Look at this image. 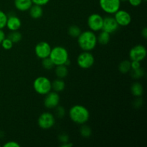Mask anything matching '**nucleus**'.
<instances>
[{
  "instance_id": "1",
  "label": "nucleus",
  "mask_w": 147,
  "mask_h": 147,
  "mask_svg": "<svg viewBox=\"0 0 147 147\" xmlns=\"http://www.w3.org/2000/svg\"><path fill=\"white\" fill-rule=\"evenodd\" d=\"M78 43L83 51H92L97 45V35L91 30L81 32L80 35L77 37Z\"/></svg>"
},
{
  "instance_id": "2",
  "label": "nucleus",
  "mask_w": 147,
  "mask_h": 147,
  "mask_svg": "<svg viewBox=\"0 0 147 147\" xmlns=\"http://www.w3.org/2000/svg\"><path fill=\"white\" fill-rule=\"evenodd\" d=\"M70 120L77 124H84L90 119V112L86 107L82 105H75L69 110Z\"/></svg>"
},
{
  "instance_id": "3",
  "label": "nucleus",
  "mask_w": 147,
  "mask_h": 147,
  "mask_svg": "<svg viewBox=\"0 0 147 147\" xmlns=\"http://www.w3.org/2000/svg\"><path fill=\"white\" fill-rule=\"evenodd\" d=\"M49 57L51 59L55 66L59 65H65L66 61L69 59L68 52L65 47L56 46L51 49Z\"/></svg>"
},
{
  "instance_id": "4",
  "label": "nucleus",
  "mask_w": 147,
  "mask_h": 147,
  "mask_svg": "<svg viewBox=\"0 0 147 147\" xmlns=\"http://www.w3.org/2000/svg\"><path fill=\"white\" fill-rule=\"evenodd\" d=\"M52 82L45 76H39L33 83V88L37 93L45 96L52 90Z\"/></svg>"
},
{
  "instance_id": "5",
  "label": "nucleus",
  "mask_w": 147,
  "mask_h": 147,
  "mask_svg": "<svg viewBox=\"0 0 147 147\" xmlns=\"http://www.w3.org/2000/svg\"><path fill=\"white\" fill-rule=\"evenodd\" d=\"M95 57L89 51H83L77 58V63L82 69H89L94 65Z\"/></svg>"
},
{
  "instance_id": "6",
  "label": "nucleus",
  "mask_w": 147,
  "mask_h": 147,
  "mask_svg": "<svg viewBox=\"0 0 147 147\" xmlns=\"http://www.w3.org/2000/svg\"><path fill=\"white\" fill-rule=\"evenodd\" d=\"M99 5L104 12L114 14L121 7L120 0H99Z\"/></svg>"
},
{
  "instance_id": "7",
  "label": "nucleus",
  "mask_w": 147,
  "mask_h": 147,
  "mask_svg": "<svg viewBox=\"0 0 147 147\" xmlns=\"http://www.w3.org/2000/svg\"><path fill=\"white\" fill-rule=\"evenodd\" d=\"M37 123L40 128L44 130L50 129L55 124V118L53 113L50 112H44L39 116Z\"/></svg>"
},
{
  "instance_id": "8",
  "label": "nucleus",
  "mask_w": 147,
  "mask_h": 147,
  "mask_svg": "<svg viewBox=\"0 0 147 147\" xmlns=\"http://www.w3.org/2000/svg\"><path fill=\"white\" fill-rule=\"evenodd\" d=\"M103 22V17L100 14L94 13L90 14L88 17L87 20L88 27H89L90 30L94 32H100L102 30Z\"/></svg>"
},
{
  "instance_id": "9",
  "label": "nucleus",
  "mask_w": 147,
  "mask_h": 147,
  "mask_svg": "<svg viewBox=\"0 0 147 147\" xmlns=\"http://www.w3.org/2000/svg\"><path fill=\"white\" fill-rule=\"evenodd\" d=\"M146 56V49L142 45H136L129 51V57L131 60L142 62Z\"/></svg>"
},
{
  "instance_id": "10",
  "label": "nucleus",
  "mask_w": 147,
  "mask_h": 147,
  "mask_svg": "<svg viewBox=\"0 0 147 147\" xmlns=\"http://www.w3.org/2000/svg\"><path fill=\"white\" fill-rule=\"evenodd\" d=\"M51 49V46L48 42L42 41L36 45L34 47V53H35L36 56L42 60L50 56Z\"/></svg>"
},
{
  "instance_id": "11",
  "label": "nucleus",
  "mask_w": 147,
  "mask_h": 147,
  "mask_svg": "<svg viewBox=\"0 0 147 147\" xmlns=\"http://www.w3.org/2000/svg\"><path fill=\"white\" fill-rule=\"evenodd\" d=\"M45 96L44 98L45 107L47 108V109H54L58 106L60 100L58 93L51 90Z\"/></svg>"
},
{
  "instance_id": "12",
  "label": "nucleus",
  "mask_w": 147,
  "mask_h": 147,
  "mask_svg": "<svg viewBox=\"0 0 147 147\" xmlns=\"http://www.w3.org/2000/svg\"><path fill=\"white\" fill-rule=\"evenodd\" d=\"M114 19L119 26L126 27L131 22V16L126 10L119 9L114 14Z\"/></svg>"
},
{
  "instance_id": "13",
  "label": "nucleus",
  "mask_w": 147,
  "mask_h": 147,
  "mask_svg": "<svg viewBox=\"0 0 147 147\" xmlns=\"http://www.w3.org/2000/svg\"><path fill=\"white\" fill-rule=\"evenodd\" d=\"M119 27V25L116 22V20H115L113 17L108 16V17H106L105 18H103L102 30L111 34L113 33H114L115 32L117 31Z\"/></svg>"
},
{
  "instance_id": "14",
  "label": "nucleus",
  "mask_w": 147,
  "mask_h": 147,
  "mask_svg": "<svg viewBox=\"0 0 147 147\" xmlns=\"http://www.w3.org/2000/svg\"><path fill=\"white\" fill-rule=\"evenodd\" d=\"M22 26L21 20L15 15H10L7 17L6 27L10 31L19 30Z\"/></svg>"
},
{
  "instance_id": "15",
  "label": "nucleus",
  "mask_w": 147,
  "mask_h": 147,
  "mask_svg": "<svg viewBox=\"0 0 147 147\" xmlns=\"http://www.w3.org/2000/svg\"><path fill=\"white\" fill-rule=\"evenodd\" d=\"M15 8L20 11H26L30 9L33 4L32 0H14Z\"/></svg>"
},
{
  "instance_id": "16",
  "label": "nucleus",
  "mask_w": 147,
  "mask_h": 147,
  "mask_svg": "<svg viewBox=\"0 0 147 147\" xmlns=\"http://www.w3.org/2000/svg\"><path fill=\"white\" fill-rule=\"evenodd\" d=\"M29 11L30 16L33 19H39L43 15V9L42 6L33 4Z\"/></svg>"
},
{
  "instance_id": "17",
  "label": "nucleus",
  "mask_w": 147,
  "mask_h": 147,
  "mask_svg": "<svg viewBox=\"0 0 147 147\" xmlns=\"http://www.w3.org/2000/svg\"><path fill=\"white\" fill-rule=\"evenodd\" d=\"M131 92L135 97H141L144 93L143 86L139 82H135L131 86Z\"/></svg>"
},
{
  "instance_id": "18",
  "label": "nucleus",
  "mask_w": 147,
  "mask_h": 147,
  "mask_svg": "<svg viewBox=\"0 0 147 147\" xmlns=\"http://www.w3.org/2000/svg\"><path fill=\"white\" fill-rule=\"evenodd\" d=\"M55 73L57 78H64L68 74V68H67V66H66L65 65H56L55 70Z\"/></svg>"
},
{
  "instance_id": "19",
  "label": "nucleus",
  "mask_w": 147,
  "mask_h": 147,
  "mask_svg": "<svg viewBox=\"0 0 147 147\" xmlns=\"http://www.w3.org/2000/svg\"><path fill=\"white\" fill-rule=\"evenodd\" d=\"M52 90L53 91H55L57 93H60L64 90L65 88V83L63 81V79L57 78L55 79V80H53V82H52Z\"/></svg>"
},
{
  "instance_id": "20",
  "label": "nucleus",
  "mask_w": 147,
  "mask_h": 147,
  "mask_svg": "<svg viewBox=\"0 0 147 147\" xmlns=\"http://www.w3.org/2000/svg\"><path fill=\"white\" fill-rule=\"evenodd\" d=\"M111 39V34L103 30H100V33L97 36V42L101 45H106L109 44Z\"/></svg>"
},
{
  "instance_id": "21",
  "label": "nucleus",
  "mask_w": 147,
  "mask_h": 147,
  "mask_svg": "<svg viewBox=\"0 0 147 147\" xmlns=\"http://www.w3.org/2000/svg\"><path fill=\"white\" fill-rule=\"evenodd\" d=\"M131 61L129 60H123L119 65V70L122 74H126L131 71Z\"/></svg>"
},
{
  "instance_id": "22",
  "label": "nucleus",
  "mask_w": 147,
  "mask_h": 147,
  "mask_svg": "<svg viewBox=\"0 0 147 147\" xmlns=\"http://www.w3.org/2000/svg\"><path fill=\"white\" fill-rule=\"evenodd\" d=\"M7 38L9 39L13 43H17L20 42L22 39V35L21 32L18 31V30H15V31H10L7 35Z\"/></svg>"
},
{
  "instance_id": "23",
  "label": "nucleus",
  "mask_w": 147,
  "mask_h": 147,
  "mask_svg": "<svg viewBox=\"0 0 147 147\" xmlns=\"http://www.w3.org/2000/svg\"><path fill=\"white\" fill-rule=\"evenodd\" d=\"M80 134L83 138H88L90 137L92 134V130H91V128L90 126H88V125L84 124H82L81 127L80 129Z\"/></svg>"
},
{
  "instance_id": "24",
  "label": "nucleus",
  "mask_w": 147,
  "mask_h": 147,
  "mask_svg": "<svg viewBox=\"0 0 147 147\" xmlns=\"http://www.w3.org/2000/svg\"><path fill=\"white\" fill-rule=\"evenodd\" d=\"M81 30L77 25H71L68 28V34L70 37L77 38L81 33Z\"/></svg>"
},
{
  "instance_id": "25",
  "label": "nucleus",
  "mask_w": 147,
  "mask_h": 147,
  "mask_svg": "<svg viewBox=\"0 0 147 147\" xmlns=\"http://www.w3.org/2000/svg\"><path fill=\"white\" fill-rule=\"evenodd\" d=\"M144 69H142V67H139V68L135 69V70H131L130 74L131 76L132 77V78L134 79H140L144 76Z\"/></svg>"
},
{
  "instance_id": "26",
  "label": "nucleus",
  "mask_w": 147,
  "mask_h": 147,
  "mask_svg": "<svg viewBox=\"0 0 147 147\" xmlns=\"http://www.w3.org/2000/svg\"><path fill=\"white\" fill-rule=\"evenodd\" d=\"M42 65L45 70H51L55 67V64L52 61L50 57H46V58L42 59Z\"/></svg>"
},
{
  "instance_id": "27",
  "label": "nucleus",
  "mask_w": 147,
  "mask_h": 147,
  "mask_svg": "<svg viewBox=\"0 0 147 147\" xmlns=\"http://www.w3.org/2000/svg\"><path fill=\"white\" fill-rule=\"evenodd\" d=\"M55 115L59 119H63L65 116V109L63 106H57V107L55 108Z\"/></svg>"
},
{
  "instance_id": "28",
  "label": "nucleus",
  "mask_w": 147,
  "mask_h": 147,
  "mask_svg": "<svg viewBox=\"0 0 147 147\" xmlns=\"http://www.w3.org/2000/svg\"><path fill=\"white\" fill-rule=\"evenodd\" d=\"M8 16L3 11L0 10V30H3L6 27Z\"/></svg>"
},
{
  "instance_id": "29",
  "label": "nucleus",
  "mask_w": 147,
  "mask_h": 147,
  "mask_svg": "<svg viewBox=\"0 0 147 147\" xmlns=\"http://www.w3.org/2000/svg\"><path fill=\"white\" fill-rule=\"evenodd\" d=\"M13 44H14V43H13L9 39L7 38V37H5V38L3 40V41L1 42V45L4 50H10V49L12 48Z\"/></svg>"
},
{
  "instance_id": "30",
  "label": "nucleus",
  "mask_w": 147,
  "mask_h": 147,
  "mask_svg": "<svg viewBox=\"0 0 147 147\" xmlns=\"http://www.w3.org/2000/svg\"><path fill=\"white\" fill-rule=\"evenodd\" d=\"M58 140L61 142L62 144L66 143L69 142V136L65 133H61L58 136Z\"/></svg>"
},
{
  "instance_id": "31",
  "label": "nucleus",
  "mask_w": 147,
  "mask_h": 147,
  "mask_svg": "<svg viewBox=\"0 0 147 147\" xmlns=\"http://www.w3.org/2000/svg\"><path fill=\"white\" fill-rule=\"evenodd\" d=\"M50 1V0H32V3L34 4L42 6V7L48 4Z\"/></svg>"
},
{
  "instance_id": "32",
  "label": "nucleus",
  "mask_w": 147,
  "mask_h": 147,
  "mask_svg": "<svg viewBox=\"0 0 147 147\" xmlns=\"http://www.w3.org/2000/svg\"><path fill=\"white\" fill-rule=\"evenodd\" d=\"M141 67V62L136 61V60H131V70H135Z\"/></svg>"
},
{
  "instance_id": "33",
  "label": "nucleus",
  "mask_w": 147,
  "mask_h": 147,
  "mask_svg": "<svg viewBox=\"0 0 147 147\" xmlns=\"http://www.w3.org/2000/svg\"><path fill=\"white\" fill-rule=\"evenodd\" d=\"M4 147H20V145L17 142L11 141V142H7V143L4 144Z\"/></svg>"
},
{
  "instance_id": "34",
  "label": "nucleus",
  "mask_w": 147,
  "mask_h": 147,
  "mask_svg": "<svg viewBox=\"0 0 147 147\" xmlns=\"http://www.w3.org/2000/svg\"><path fill=\"white\" fill-rule=\"evenodd\" d=\"M127 1H129V4H130L131 5L136 7H139V5H141V4H142L143 0H127Z\"/></svg>"
},
{
  "instance_id": "35",
  "label": "nucleus",
  "mask_w": 147,
  "mask_h": 147,
  "mask_svg": "<svg viewBox=\"0 0 147 147\" xmlns=\"http://www.w3.org/2000/svg\"><path fill=\"white\" fill-rule=\"evenodd\" d=\"M142 99H141L140 97H138L137 100H135L134 102V107L135 108H139L142 106V103H143Z\"/></svg>"
},
{
  "instance_id": "36",
  "label": "nucleus",
  "mask_w": 147,
  "mask_h": 147,
  "mask_svg": "<svg viewBox=\"0 0 147 147\" xmlns=\"http://www.w3.org/2000/svg\"><path fill=\"white\" fill-rule=\"evenodd\" d=\"M5 37H6L5 33L4 32V31H3L2 30H0V45H1V42L3 41V40H4Z\"/></svg>"
},
{
  "instance_id": "37",
  "label": "nucleus",
  "mask_w": 147,
  "mask_h": 147,
  "mask_svg": "<svg viewBox=\"0 0 147 147\" xmlns=\"http://www.w3.org/2000/svg\"><path fill=\"white\" fill-rule=\"evenodd\" d=\"M142 36L144 39H146L147 37V29L146 27H144L143 30H142Z\"/></svg>"
},
{
  "instance_id": "38",
  "label": "nucleus",
  "mask_w": 147,
  "mask_h": 147,
  "mask_svg": "<svg viewBox=\"0 0 147 147\" xmlns=\"http://www.w3.org/2000/svg\"><path fill=\"white\" fill-rule=\"evenodd\" d=\"M73 143H70V142H66V143H63V144H61V145H60V146L62 147H70L73 146Z\"/></svg>"
},
{
  "instance_id": "39",
  "label": "nucleus",
  "mask_w": 147,
  "mask_h": 147,
  "mask_svg": "<svg viewBox=\"0 0 147 147\" xmlns=\"http://www.w3.org/2000/svg\"><path fill=\"white\" fill-rule=\"evenodd\" d=\"M121 1H127V0H120Z\"/></svg>"
},
{
  "instance_id": "40",
  "label": "nucleus",
  "mask_w": 147,
  "mask_h": 147,
  "mask_svg": "<svg viewBox=\"0 0 147 147\" xmlns=\"http://www.w3.org/2000/svg\"><path fill=\"white\" fill-rule=\"evenodd\" d=\"M143 1H146V0H143Z\"/></svg>"
},
{
  "instance_id": "41",
  "label": "nucleus",
  "mask_w": 147,
  "mask_h": 147,
  "mask_svg": "<svg viewBox=\"0 0 147 147\" xmlns=\"http://www.w3.org/2000/svg\"><path fill=\"white\" fill-rule=\"evenodd\" d=\"M0 146H1V145H0Z\"/></svg>"
}]
</instances>
